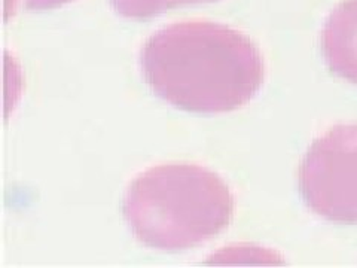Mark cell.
Listing matches in <instances>:
<instances>
[{
    "mask_svg": "<svg viewBox=\"0 0 357 268\" xmlns=\"http://www.w3.org/2000/svg\"><path fill=\"white\" fill-rule=\"evenodd\" d=\"M72 0H8L6 9L15 13L17 9L26 10H43V9H54L70 3Z\"/></svg>",
    "mask_w": 357,
    "mask_h": 268,
    "instance_id": "6",
    "label": "cell"
},
{
    "mask_svg": "<svg viewBox=\"0 0 357 268\" xmlns=\"http://www.w3.org/2000/svg\"><path fill=\"white\" fill-rule=\"evenodd\" d=\"M321 50L332 73L357 84V0H344L329 14Z\"/></svg>",
    "mask_w": 357,
    "mask_h": 268,
    "instance_id": "4",
    "label": "cell"
},
{
    "mask_svg": "<svg viewBox=\"0 0 357 268\" xmlns=\"http://www.w3.org/2000/svg\"><path fill=\"white\" fill-rule=\"evenodd\" d=\"M299 191L323 219L357 223V124L337 126L312 142L299 165Z\"/></svg>",
    "mask_w": 357,
    "mask_h": 268,
    "instance_id": "3",
    "label": "cell"
},
{
    "mask_svg": "<svg viewBox=\"0 0 357 268\" xmlns=\"http://www.w3.org/2000/svg\"><path fill=\"white\" fill-rule=\"evenodd\" d=\"M152 91L197 114L236 110L259 91L264 59L253 40L225 24L183 21L155 31L140 51Z\"/></svg>",
    "mask_w": 357,
    "mask_h": 268,
    "instance_id": "1",
    "label": "cell"
},
{
    "mask_svg": "<svg viewBox=\"0 0 357 268\" xmlns=\"http://www.w3.org/2000/svg\"><path fill=\"white\" fill-rule=\"evenodd\" d=\"M208 2L216 0H110V5L118 15L124 18L148 20L178 6Z\"/></svg>",
    "mask_w": 357,
    "mask_h": 268,
    "instance_id": "5",
    "label": "cell"
},
{
    "mask_svg": "<svg viewBox=\"0 0 357 268\" xmlns=\"http://www.w3.org/2000/svg\"><path fill=\"white\" fill-rule=\"evenodd\" d=\"M236 201L223 179L195 164H162L140 173L127 188L122 214L144 246L185 251L225 230Z\"/></svg>",
    "mask_w": 357,
    "mask_h": 268,
    "instance_id": "2",
    "label": "cell"
}]
</instances>
